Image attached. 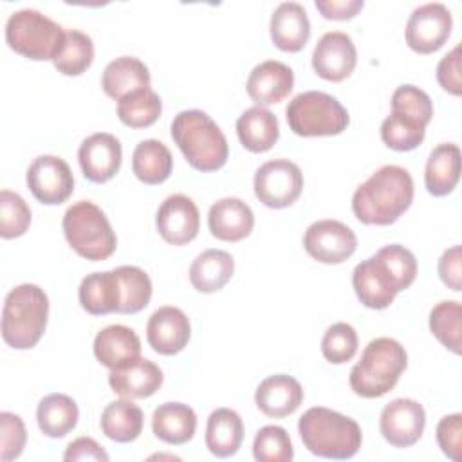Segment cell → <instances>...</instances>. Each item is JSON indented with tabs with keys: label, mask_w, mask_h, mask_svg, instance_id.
<instances>
[{
	"label": "cell",
	"mask_w": 462,
	"mask_h": 462,
	"mask_svg": "<svg viewBox=\"0 0 462 462\" xmlns=\"http://www.w3.org/2000/svg\"><path fill=\"white\" fill-rule=\"evenodd\" d=\"M426 411L415 399H393L390 401L379 417L381 435L393 448L413 446L424 431Z\"/></svg>",
	"instance_id": "14"
},
{
	"label": "cell",
	"mask_w": 462,
	"mask_h": 462,
	"mask_svg": "<svg viewBox=\"0 0 462 462\" xmlns=\"http://www.w3.org/2000/svg\"><path fill=\"white\" fill-rule=\"evenodd\" d=\"M258 410L273 419L292 415L303 402L301 384L287 374H276L263 379L254 393Z\"/></svg>",
	"instance_id": "22"
},
{
	"label": "cell",
	"mask_w": 462,
	"mask_h": 462,
	"mask_svg": "<svg viewBox=\"0 0 462 462\" xmlns=\"http://www.w3.org/2000/svg\"><path fill=\"white\" fill-rule=\"evenodd\" d=\"M61 227L69 245L90 262L110 258L117 247V236L106 215L90 200L74 202L65 211Z\"/></svg>",
	"instance_id": "7"
},
{
	"label": "cell",
	"mask_w": 462,
	"mask_h": 462,
	"mask_svg": "<svg viewBox=\"0 0 462 462\" xmlns=\"http://www.w3.org/2000/svg\"><path fill=\"white\" fill-rule=\"evenodd\" d=\"M460 45L453 47L437 65V81L451 96L462 94V78H460Z\"/></svg>",
	"instance_id": "46"
},
{
	"label": "cell",
	"mask_w": 462,
	"mask_h": 462,
	"mask_svg": "<svg viewBox=\"0 0 462 462\" xmlns=\"http://www.w3.org/2000/svg\"><path fill=\"white\" fill-rule=\"evenodd\" d=\"M155 226L164 242L171 245H186L199 235V208L189 197L182 193L170 195L161 202L157 209Z\"/></svg>",
	"instance_id": "16"
},
{
	"label": "cell",
	"mask_w": 462,
	"mask_h": 462,
	"mask_svg": "<svg viewBox=\"0 0 462 462\" xmlns=\"http://www.w3.org/2000/svg\"><path fill=\"white\" fill-rule=\"evenodd\" d=\"M460 179V148L455 143L435 146L424 170V184L430 195L446 197Z\"/></svg>",
	"instance_id": "28"
},
{
	"label": "cell",
	"mask_w": 462,
	"mask_h": 462,
	"mask_svg": "<svg viewBox=\"0 0 462 462\" xmlns=\"http://www.w3.org/2000/svg\"><path fill=\"white\" fill-rule=\"evenodd\" d=\"M439 276L446 287L458 292L462 289V249L453 245L439 260Z\"/></svg>",
	"instance_id": "47"
},
{
	"label": "cell",
	"mask_w": 462,
	"mask_h": 462,
	"mask_svg": "<svg viewBox=\"0 0 462 462\" xmlns=\"http://www.w3.org/2000/svg\"><path fill=\"white\" fill-rule=\"evenodd\" d=\"M244 440L242 417L231 408H217L208 417L206 448L218 458H227L238 451Z\"/></svg>",
	"instance_id": "30"
},
{
	"label": "cell",
	"mask_w": 462,
	"mask_h": 462,
	"mask_svg": "<svg viewBox=\"0 0 462 462\" xmlns=\"http://www.w3.org/2000/svg\"><path fill=\"white\" fill-rule=\"evenodd\" d=\"M413 179L397 164L375 170L352 195V211L366 226L393 224L413 202Z\"/></svg>",
	"instance_id": "2"
},
{
	"label": "cell",
	"mask_w": 462,
	"mask_h": 462,
	"mask_svg": "<svg viewBox=\"0 0 462 462\" xmlns=\"http://www.w3.org/2000/svg\"><path fill=\"white\" fill-rule=\"evenodd\" d=\"M303 446L316 457L346 460L352 458L363 442L359 424L330 408H309L298 422Z\"/></svg>",
	"instance_id": "3"
},
{
	"label": "cell",
	"mask_w": 462,
	"mask_h": 462,
	"mask_svg": "<svg viewBox=\"0 0 462 462\" xmlns=\"http://www.w3.org/2000/svg\"><path fill=\"white\" fill-rule=\"evenodd\" d=\"M119 280L121 305L119 314H135L143 310L152 298L150 276L135 265H121L114 269Z\"/></svg>",
	"instance_id": "37"
},
{
	"label": "cell",
	"mask_w": 462,
	"mask_h": 462,
	"mask_svg": "<svg viewBox=\"0 0 462 462\" xmlns=\"http://www.w3.org/2000/svg\"><path fill=\"white\" fill-rule=\"evenodd\" d=\"M209 233L222 242H240L254 227L253 209L236 197L217 200L208 211Z\"/></svg>",
	"instance_id": "20"
},
{
	"label": "cell",
	"mask_w": 462,
	"mask_h": 462,
	"mask_svg": "<svg viewBox=\"0 0 462 462\" xmlns=\"http://www.w3.org/2000/svg\"><path fill=\"white\" fill-rule=\"evenodd\" d=\"M392 112L428 126L433 117V103L431 97L419 87L401 85L392 94Z\"/></svg>",
	"instance_id": "43"
},
{
	"label": "cell",
	"mask_w": 462,
	"mask_h": 462,
	"mask_svg": "<svg viewBox=\"0 0 462 462\" xmlns=\"http://www.w3.org/2000/svg\"><path fill=\"white\" fill-rule=\"evenodd\" d=\"M357 332L350 323L337 321L330 325L321 339V354L332 365H343L350 361L357 352Z\"/></svg>",
	"instance_id": "42"
},
{
	"label": "cell",
	"mask_w": 462,
	"mask_h": 462,
	"mask_svg": "<svg viewBox=\"0 0 462 462\" xmlns=\"http://www.w3.org/2000/svg\"><path fill=\"white\" fill-rule=\"evenodd\" d=\"M235 260L227 251L206 249L189 267V282L199 292H217L233 278Z\"/></svg>",
	"instance_id": "31"
},
{
	"label": "cell",
	"mask_w": 462,
	"mask_h": 462,
	"mask_svg": "<svg viewBox=\"0 0 462 462\" xmlns=\"http://www.w3.org/2000/svg\"><path fill=\"white\" fill-rule=\"evenodd\" d=\"M191 336L188 316L171 305L159 307L146 323L148 345L161 356H175L186 348Z\"/></svg>",
	"instance_id": "18"
},
{
	"label": "cell",
	"mask_w": 462,
	"mask_h": 462,
	"mask_svg": "<svg viewBox=\"0 0 462 462\" xmlns=\"http://www.w3.org/2000/svg\"><path fill=\"white\" fill-rule=\"evenodd\" d=\"M431 334L453 354H460L462 348V305L455 300L437 303L430 312Z\"/></svg>",
	"instance_id": "38"
},
{
	"label": "cell",
	"mask_w": 462,
	"mask_h": 462,
	"mask_svg": "<svg viewBox=\"0 0 462 462\" xmlns=\"http://www.w3.org/2000/svg\"><path fill=\"white\" fill-rule=\"evenodd\" d=\"M171 139L188 164L199 171H217L227 162L229 146L218 125L202 110L179 112L170 126Z\"/></svg>",
	"instance_id": "4"
},
{
	"label": "cell",
	"mask_w": 462,
	"mask_h": 462,
	"mask_svg": "<svg viewBox=\"0 0 462 462\" xmlns=\"http://www.w3.org/2000/svg\"><path fill=\"white\" fill-rule=\"evenodd\" d=\"M49 318V298L34 283L11 289L2 309V339L16 350H29L42 339Z\"/></svg>",
	"instance_id": "6"
},
{
	"label": "cell",
	"mask_w": 462,
	"mask_h": 462,
	"mask_svg": "<svg viewBox=\"0 0 462 462\" xmlns=\"http://www.w3.org/2000/svg\"><path fill=\"white\" fill-rule=\"evenodd\" d=\"M94 61L92 38L78 29L65 31V36L52 58V65L63 76H79Z\"/></svg>",
	"instance_id": "35"
},
{
	"label": "cell",
	"mask_w": 462,
	"mask_h": 462,
	"mask_svg": "<svg viewBox=\"0 0 462 462\" xmlns=\"http://www.w3.org/2000/svg\"><path fill=\"white\" fill-rule=\"evenodd\" d=\"M253 457L258 462H291L294 449L287 430L274 424L260 428L253 440Z\"/></svg>",
	"instance_id": "40"
},
{
	"label": "cell",
	"mask_w": 462,
	"mask_h": 462,
	"mask_svg": "<svg viewBox=\"0 0 462 462\" xmlns=\"http://www.w3.org/2000/svg\"><path fill=\"white\" fill-rule=\"evenodd\" d=\"M63 36V27L36 9H20L5 23L7 45L34 61L52 60Z\"/></svg>",
	"instance_id": "9"
},
{
	"label": "cell",
	"mask_w": 462,
	"mask_h": 462,
	"mask_svg": "<svg viewBox=\"0 0 462 462\" xmlns=\"http://www.w3.org/2000/svg\"><path fill=\"white\" fill-rule=\"evenodd\" d=\"M78 161L85 179L96 184H103L116 177L121 168V143L116 135L106 132L92 134L79 144Z\"/></svg>",
	"instance_id": "17"
},
{
	"label": "cell",
	"mask_w": 462,
	"mask_h": 462,
	"mask_svg": "<svg viewBox=\"0 0 462 462\" xmlns=\"http://www.w3.org/2000/svg\"><path fill=\"white\" fill-rule=\"evenodd\" d=\"M143 422V410L126 397L106 404L99 419V426L105 437L123 444L132 442L141 435Z\"/></svg>",
	"instance_id": "34"
},
{
	"label": "cell",
	"mask_w": 462,
	"mask_h": 462,
	"mask_svg": "<svg viewBox=\"0 0 462 462\" xmlns=\"http://www.w3.org/2000/svg\"><path fill=\"white\" fill-rule=\"evenodd\" d=\"M256 199L273 209L292 206L303 191V173L289 159H273L263 162L254 173Z\"/></svg>",
	"instance_id": "10"
},
{
	"label": "cell",
	"mask_w": 462,
	"mask_h": 462,
	"mask_svg": "<svg viewBox=\"0 0 462 462\" xmlns=\"http://www.w3.org/2000/svg\"><path fill=\"white\" fill-rule=\"evenodd\" d=\"M25 180L32 197L45 206L61 204L74 191L72 170L56 155L36 157L27 168Z\"/></svg>",
	"instance_id": "13"
},
{
	"label": "cell",
	"mask_w": 462,
	"mask_h": 462,
	"mask_svg": "<svg viewBox=\"0 0 462 462\" xmlns=\"http://www.w3.org/2000/svg\"><path fill=\"white\" fill-rule=\"evenodd\" d=\"M63 460L67 462H74V460H108V453L90 437H79L76 440H72L65 453H63Z\"/></svg>",
	"instance_id": "48"
},
{
	"label": "cell",
	"mask_w": 462,
	"mask_h": 462,
	"mask_svg": "<svg viewBox=\"0 0 462 462\" xmlns=\"http://www.w3.org/2000/svg\"><path fill=\"white\" fill-rule=\"evenodd\" d=\"M294 87V72L289 65L267 60L258 63L245 83L247 96L256 106H269L283 101Z\"/></svg>",
	"instance_id": "19"
},
{
	"label": "cell",
	"mask_w": 462,
	"mask_h": 462,
	"mask_svg": "<svg viewBox=\"0 0 462 462\" xmlns=\"http://www.w3.org/2000/svg\"><path fill=\"white\" fill-rule=\"evenodd\" d=\"M94 356L103 366L119 368L141 357V339L130 327L108 325L94 337Z\"/></svg>",
	"instance_id": "24"
},
{
	"label": "cell",
	"mask_w": 462,
	"mask_h": 462,
	"mask_svg": "<svg viewBox=\"0 0 462 462\" xmlns=\"http://www.w3.org/2000/svg\"><path fill=\"white\" fill-rule=\"evenodd\" d=\"M236 135L245 150L263 153L280 139V125L269 108L251 106L236 119Z\"/></svg>",
	"instance_id": "25"
},
{
	"label": "cell",
	"mask_w": 462,
	"mask_h": 462,
	"mask_svg": "<svg viewBox=\"0 0 462 462\" xmlns=\"http://www.w3.org/2000/svg\"><path fill=\"white\" fill-rule=\"evenodd\" d=\"M453 29L451 11L440 2H430L413 9L406 22V43L417 54L437 52Z\"/></svg>",
	"instance_id": "11"
},
{
	"label": "cell",
	"mask_w": 462,
	"mask_h": 462,
	"mask_svg": "<svg viewBox=\"0 0 462 462\" xmlns=\"http://www.w3.org/2000/svg\"><path fill=\"white\" fill-rule=\"evenodd\" d=\"M162 370L150 359H135L128 365L110 370L108 384L114 393L126 399H144L162 386Z\"/></svg>",
	"instance_id": "21"
},
{
	"label": "cell",
	"mask_w": 462,
	"mask_h": 462,
	"mask_svg": "<svg viewBox=\"0 0 462 462\" xmlns=\"http://www.w3.org/2000/svg\"><path fill=\"white\" fill-rule=\"evenodd\" d=\"M31 226V208L11 189L0 191V236L5 240L25 235Z\"/></svg>",
	"instance_id": "41"
},
{
	"label": "cell",
	"mask_w": 462,
	"mask_h": 462,
	"mask_svg": "<svg viewBox=\"0 0 462 462\" xmlns=\"http://www.w3.org/2000/svg\"><path fill=\"white\" fill-rule=\"evenodd\" d=\"M316 9L327 20H350L365 5L363 0H316Z\"/></svg>",
	"instance_id": "49"
},
{
	"label": "cell",
	"mask_w": 462,
	"mask_h": 462,
	"mask_svg": "<svg viewBox=\"0 0 462 462\" xmlns=\"http://www.w3.org/2000/svg\"><path fill=\"white\" fill-rule=\"evenodd\" d=\"M173 168V157L168 146L157 139L141 141L132 153V171L134 175L148 184H162Z\"/></svg>",
	"instance_id": "33"
},
{
	"label": "cell",
	"mask_w": 462,
	"mask_h": 462,
	"mask_svg": "<svg viewBox=\"0 0 462 462\" xmlns=\"http://www.w3.org/2000/svg\"><path fill=\"white\" fill-rule=\"evenodd\" d=\"M27 433L25 424L20 415L11 411L0 413V458L4 462L14 460L22 455L25 448Z\"/></svg>",
	"instance_id": "44"
},
{
	"label": "cell",
	"mask_w": 462,
	"mask_h": 462,
	"mask_svg": "<svg viewBox=\"0 0 462 462\" xmlns=\"http://www.w3.org/2000/svg\"><path fill=\"white\" fill-rule=\"evenodd\" d=\"M152 430L159 440L180 446L193 439L197 415L193 408L184 402H164L153 410Z\"/></svg>",
	"instance_id": "27"
},
{
	"label": "cell",
	"mask_w": 462,
	"mask_h": 462,
	"mask_svg": "<svg viewBox=\"0 0 462 462\" xmlns=\"http://www.w3.org/2000/svg\"><path fill=\"white\" fill-rule=\"evenodd\" d=\"M303 247L309 256L321 263H343L356 253L357 236L346 224L323 218L307 227Z\"/></svg>",
	"instance_id": "12"
},
{
	"label": "cell",
	"mask_w": 462,
	"mask_h": 462,
	"mask_svg": "<svg viewBox=\"0 0 462 462\" xmlns=\"http://www.w3.org/2000/svg\"><path fill=\"white\" fill-rule=\"evenodd\" d=\"M408 366L404 346L392 337L372 339L361 359L350 370V388L363 399H377L386 395L399 383Z\"/></svg>",
	"instance_id": "5"
},
{
	"label": "cell",
	"mask_w": 462,
	"mask_h": 462,
	"mask_svg": "<svg viewBox=\"0 0 462 462\" xmlns=\"http://www.w3.org/2000/svg\"><path fill=\"white\" fill-rule=\"evenodd\" d=\"M285 117L289 128L300 137L339 135L350 123L346 108L334 96L319 90L294 96L285 108Z\"/></svg>",
	"instance_id": "8"
},
{
	"label": "cell",
	"mask_w": 462,
	"mask_h": 462,
	"mask_svg": "<svg viewBox=\"0 0 462 462\" xmlns=\"http://www.w3.org/2000/svg\"><path fill=\"white\" fill-rule=\"evenodd\" d=\"M357 65V51L352 38L341 31L325 32L312 51L314 72L332 83L346 79Z\"/></svg>",
	"instance_id": "15"
},
{
	"label": "cell",
	"mask_w": 462,
	"mask_h": 462,
	"mask_svg": "<svg viewBox=\"0 0 462 462\" xmlns=\"http://www.w3.org/2000/svg\"><path fill=\"white\" fill-rule=\"evenodd\" d=\"M424 135L426 126L395 112H392L381 125L383 143L395 152L415 150L424 141Z\"/></svg>",
	"instance_id": "39"
},
{
	"label": "cell",
	"mask_w": 462,
	"mask_h": 462,
	"mask_svg": "<svg viewBox=\"0 0 462 462\" xmlns=\"http://www.w3.org/2000/svg\"><path fill=\"white\" fill-rule=\"evenodd\" d=\"M150 81L148 67L134 56H121L112 60L101 76V87L105 94L116 101L135 90L150 88Z\"/></svg>",
	"instance_id": "26"
},
{
	"label": "cell",
	"mask_w": 462,
	"mask_h": 462,
	"mask_svg": "<svg viewBox=\"0 0 462 462\" xmlns=\"http://www.w3.org/2000/svg\"><path fill=\"white\" fill-rule=\"evenodd\" d=\"M162 112V101L152 88L135 90L117 101V117L130 128L152 126Z\"/></svg>",
	"instance_id": "36"
},
{
	"label": "cell",
	"mask_w": 462,
	"mask_h": 462,
	"mask_svg": "<svg viewBox=\"0 0 462 462\" xmlns=\"http://www.w3.org/2000/svg\"><path fill=\"white\" fill-rule=\"evenodd\" d=\"M417 276V260L399 244L381 247L374 256L359 262L352 273V287L368 309H386L395 296L408 289Z\"/></svg>",
	"instance_id": "1"
},
{
	"label": "cell",
	"mask_w": 462,
	"mask_h": 462,
	"mask_svg": "<svg viewBox=\"0 0 462 462\" xmlns=\"http://www.w3.org/2000/svg\"><path fill=\"white\" fill-rule=\"evenodd\" d=\"M79 419L78 404L65 393L45 395L36 408L38 428L51 439H61L70 433Z\"/></svg>",
	"instance_id": "32"
},
{
	"label": "cell",
	"mask_w": 462,
	"mask_h": 462,
	"mask_svg": "<svg viewBox=\"0 0 462 462\" xmlns=\"http://www.w3.org/2000/svg\"><path fill=\"white\" fill-rule=\"evenodd\" d=\"M81 307L92 316H105L110 312H119L121 291L116 271H103L87 274L78 291Z\"/></svg>",
	"instance_id": "29"
},
{
	"label": "cell",
	"mask_w": 462,
	"mask_h": 462,
	"mask_svg": "<svg viewBox=\"0 0 462 462\" xmlns=\"http://www.w3.org/2000/svg\"><path fill=\"white\" fill-rule=\"evenodd\" d=\"M271 40L283 52H300L310 38L307 11L298 2H283L271 14Z\"/></svg>",
	"instance_id": "23"
},
{
	"label": "cell",
	"mask_w": 462,
	"mask_h": 462,
	"mask_svg": "<svg viewBox=\"0 0 462 462\" xmlns=\"http://www.w3.org/2000/svg\"><path fill=\"white\" fill-rule=\"evenodd\" d=\"M437 442L442 453L453 462H458L462 458V415L460 413H451L439 420Z\"/></svg>",
	"instance_id": "45"
}]
</instances>
